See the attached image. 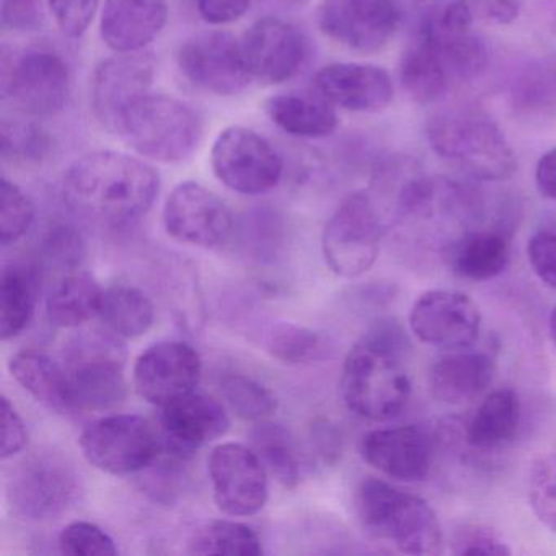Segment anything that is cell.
Returning <instances> with one entry per match:
<instances>
[{"mask_svg":"<svg viewBox=\"0 0 556 556\" xmlns=\"http://www.w3.org/2000/svg\"><path fill=\"white\" fill-rule=\"evenodd\" d=\"M161 191L154 167L122 154L100 151L84 155L64 177L63 193L76 213L122 226L146 216Z\"/></svg>","mask_w":556,"mask_h":556,"instance_id":"obj_1","label":"cell"},{"mask_svg":"<svg viewBox=\"0 0 556 556\" xmlns=\"http://www.w3.org/2000/svg\"><path fill=\"white\" fill-rule=\"evenodd\" d=\"M405 333L392 320L377 321L351 348L341 374V395L350 412L386 422L406 408L412 380L403 366Z\"/></svg>","mask_w":556,"mask_h":556,"instance_id":"obj_2","label":"cell"},{"mask_svg":"<svg viewBox=\"0 0 556 556\" xmlns=\"http://www.w3.org/2000/svg\"><path fill=\"white\" fill-rule=\"evenodd\" d=\"M426 136L439 157L457 165L468 177L503 181L517 168L516 155L500 126L473 109H454L432 116Z\"/></svg>","mask_w":556,"mask_h":556,"instance_id":"obj_3","label":"cell"},{"mask_svg":"<svg viewBox=\"0 0 556 556\" xmlns=\"http://www.w3.org/2000/svg\"><path fill=\"white\" fill-rule=\"evenodd\" d=\"M356 510L367 532L405 555H435L444 545L441 522L428 501L379 478L359 484Z\"/></svg>","mask_w":556,"mask_h":556,"instance_id":"obj_4","label":"cell"},{"mask_svg":"<svg viewBox=\"0 0 556 556\" xmlns=\"http://www.w3.org/2000/svg\"><path fill=\"white\" fill-rule=\"evenodd\" d=\"M63 364L76 412H106L126 399L125 346L106 328L74 337L64 350Z\"/></svg>","mask_w":556,"mask_h":556,"instance_id":"obj_5","label":"cell"},{"mask_svg":"<svg viewBox=\"0 0 556 556\" xmlns=\"http://www.w3.org/2000/svg\"><path fill=\"white\" fill-rule=\"evenodd\" d=\"M119 136L142 157L161 164H180L197 151L203 125L187 103L148 93L129 110Z\"/></svg>","mask_w":556,"mask_h":556,"instance_id":"obj_6","label":"cell"},{"mask_svg":"<svg viewBox=\"0 0 556 556\" xmlns=\"http://www.w3.org/2000/svg\"><path fill=\"white\" fill-rule=\"evenodd\" d=\"M383 217L366 191L348 194L321 236L325 262L341 278H357L372 268L380 252Z\"/></svg>","mask_w":556,"mask_h":556,"instance_id":"obj_7","label":"cell"},{"mask_svg":"<svg viewBox=\"0 0 556 556\" xmlns=\"http://www.w3.org/2000/svg\"><path fill=\"white\" fill-rule=\"evenodd\" d=\"M80 451L97 470L128 477L151 467L162 451L161 432L138 415H110L86 426Z\"/></svg>","mask_w":556,"mask_h":556,"instance_id":"obj_8","label":"cell"},{"mask_svg":"<svg viewBox=\"0 0 556 556\" xmlns=\"http://www.w3.org/2000/svg\"><path fill=\"white\" fill-rule=\"evenodd\" d=\"M74 465L56 452H41L21 462L9 478L8 497L22 519H56L74 506L80 480Z\"/></svg>","mask_w":556,"mask_h":556,"instance_id":"obj_9","label":"cell"},{"mask_svg":"<svg viewBox=\"0 0 556 556\" xmlns=\"http://www.w3.org/2000/svg\"><path fill=\"white\" fill-rule=\"evenodd\" d=\"M211 165L224 187L245 197L275 190L285 174L279 152L258 132L243 126L220 131L211 151Z\"/></svg>","mask_w":556,"mask_h":556,"instance_id":"obj_10","label":"cell"},{"mask_svg":"<svg viewBox=\"0 0 556 556\" xmlns=\"http://www.w3.org/2000/svg\"><path fill=\"white\" fill-rule=\"evenodd\" d=\"M408 4V0H321L318 27L341 47L377 53L399 34Z\"/></svg>","mask_w":556,"mask_h":556,"instance_id":"obj_11","label":"cell"},{"mask_svg":"<svg viewBox=\"0 0 556 556\" xmlns=\"http://www.w3.org/2000/svg\"><path fill=\"white\" fill-rule=\"evenodd\" d=\"M2 92L27 115H58L70 102V66L54 51L27 50L4 67Z\"/></svg>","mask_w":556,"mask_h":556,"instance_id":"obj_12","label":"cell"},{"mask_svg":"<svg viewBox=\"0 0 556 556\" xmlns=\"http://www.w3.org/2000/svg\"><path fill=\"white\" fill-rule=\"evenodd\" d=\"M164 227L184 245L213 250L229 242L236 220L223 198L197 181H184L165 201Z\"/></svg>","mask_w":556,"mask_h":556,"instance_id":"obj_13","label":"cell"},{"mask_svg":"<svg viewBox=\"0 0 556 556\" xmlns=\"http://www.w3.org/2000/svg\"><path fill=\"white\" fill-rule=\"evenodd\" d=\"M207 468L214 501L227 516H255L268 503V470L255 448L224 442L211 452Z\"/></svg>","mask_w":556,"mask_h":556,"instance_id":"obj_14","label":"cell"},{"mask_svg":"<svg viewBox=\"0 0 556 556\" xmlns=\"http://www.w3.org/2000/svg\"><path fill=\"white\" fill-rule=\"evenodd\" d=\"M178 66L193 86L216 96H236L253 79L242 41L227 31H206L187 40L178 51Z\"/></svg>","mask_w":556,"mask_h":556,"instance_id":"obj_15","label":"cell"},{"mask_svg":"<svg viewBox=\"0 0 556 556\" xmlns=\"http://www.w3.org/2000/svg\"><path fill=\"white\" fill-rule=\"evenodd\" d=\"M155 60L148 51L116 53L102 61L92 79V109L103 128L119 135L129 110L148 96Z\"/></svg>","mask_w":556,"mask_h":556,"instance_id":"obj_16","label":"cell"},{"mask_svg":"<svg viewBox=\"0 0 556 556\" xmlns=\"http://www.w3.org/2000/svg\"><path fill=\"white\" fill-rule=\"evenodd\" d=\"M409 328L421 343L441 350H468L481 330L478 305L454 289H431L409 312Z\"/></svg>","mask_w":556,"mask_h":556,"instance_id":"obj_17","label":"cell"},{"mask_svg":"<svg viewBox=\"0 0 556 556\" xmlns=\"http://www.w3.org/2000/svg\"><path fill=\"white\" fill-rule=\"evenodd\" d=\"M159 426L161 452L190 460L203 445L227 434L230 418L219 400L191 392L161 406Z\"/></svg>","mask_w":556,"mask_h":556,"instance_id":"obj_18","label":"cell"},{"mask_svg":"<svg viewBox=\"0 0 556 556\" xmlns=\"http://www.w3.org/2000/svg\"><path fill=\"white\" fill-rule=\"evenodd\" d=\"M203 374L198 351L185 341H161L136 359L132 382L141 399L161 406L194 392Z\"/></svg>","mask_w":556,"mask_h":556,"instance_id":"obj_19","label":"cell"},{"mask_svg":"<svg viewBox=\"0 0 556 556\" xmlns=\"http://www.w3.org/2000/svg\"><path fill=\"white\" fill-rule=\"evenodd\" d=\"M242 48L253 79L268 86L292 79L307 54L304 35L294 25L275 17L255 22L243 37Z\"/></svg>","mask_w":556,"mask_h":556,"instance_id":"obj_20","label":"cell"},{"mask_svg":"<svg viewBox=\"0 0 556 556\" xmlns=\"http://www.w3.org/2000/svg\"><path fill=\"white\" fill-rule=\"evenodd\" d=\"M364 460L386 477L422 481L432 468V442L418 426H395L367 432L361 441Z\"/></svg>","mask_w":556,"mask_h":556,"instance_id":"obj_21","label":"cell"},{"mask_svg":"<svg viewBox=\"0 0 556 556\" xmlns=\"http://www.w3.org/2000/svg\"><path fill=\"white\" fill-rule=\"evenodd\" d=\"M314 92L337 109L376 113L392 103V79L386 71L369 64L337 63L315 74Z\"/></svg>","mask_w":556,"mask_h":556,"instance_id":"obj_22","label":"cell"},{"mask_svg":"<svg viewBox=\"0 0 556 556\" xmlns=\"http://www.w3.org/2000/svg\"><path fill=\"white\" fill-rule=\"evenodd\" d=\"M167 21V0H105L100 35L115 53H136L154 41Z\"/></svg>","mask_w":556,"mask_h":556,"instance_id":"obj_23","label":"cell"},{"mask_svg":"<svg viewBox=\"0 0 556 556\" xmlns=\"http://www.w3.org/2000/svg\"><path fill=\"white\" fill-rule=\"evenodd\" d=\"M493 377L490 354L457 350L435 361L429 372V389L438 402L464 405L486 392Z\"/></svg>","mask_w":556,"mask_h":556,"instance_id":"obj_24","label":"cell"},{"mask_svg":"<svg viewBox=\"0 0 556 556\" xmlns=\"http://www.w3.org/2000/svg\"><path fill=\"white\" fill-rule=\"evenodd\" d=\"M522 421V406L514 390L500 389L484 396L464 429L465 444L480 454L507 447Z\"/></svg>","mask_w":556,"mask_h":556,"instance_id":"obj_25","label":"cell"},{"mask_svg":"<svg viewBox=\"0 0 556 556\" xmlns=\"http://www.w3.org/2000/svg\"><path fill=\"white\" fill-rule=\"evenodd\" d=\"M9 370L25 392L51 412L76 413L70 377L61 361L41 351H18L9 361Z\"/></svg>","mask_w":556,"mask_h":556,"instance_id":"obj_26","label":"cell"},{"mask_svg":"<svg viewBox=\"0 0 556 556\" xmlns=\"http://www.w3.org/2000/svg\"><path fill=\"white\" fill-rule=\"evenodd\" d=\"M445 262L460 278L490 281L503 275L509 266V239L500 229L470 230L447 247Z\"/></svg>","mask_w":556,"mask_h":556,"instance_id":"obj_27","label":"cell"},{"mask_svg":"<svg viewBox=\"0 0 556 556\" xmlns=\"http://www.w3.org/2000/svg\"><path fill=\"white\" fill-rule=\"evenodd\" d=\"M269 119L294 138L320 139L338 128L337 106L314 93H281L265 105Z\"/></svg>","mask_w":556,"mask_h":556,"instance_id":"obj_28","label":"cell"},{"mask_svg":"<svg viewBox=\"0 0 556 556\" xmlns=\"http://www.w3.org/2000/svg\"><path fill=\"white\" fill-rule=\"evenodd\" d=\"M400 84L413 102L429 105L447 93L452 80L434 45L416 31L400 61Z\"/></svg>","mask_w":556,"mask_h":556,"instance_id":"obj_29","label":"cell"},{"mask_svg":"<svg viewBox=\"0 0 556 556\" xmlns=\"http://www.w3.org/2000/svg\"><path fill=\"white\" fill-rule=\"evenodd\" d=\"M103 288L90 273H67L47 299V317L53 327L79 328L99 317Z\"/></svg>","mask_w":556,"mask_h":556,"instance_id":"obj_30","label":"cell"},{"mask_svg":"<svg viewBox=\"0 0 556 556\" xmlns=\"http://www.w3.org/2000/svg\"><path fill=\"white\" fill-rule=\"evenodd\" d=\"M99 318L106 330L122 340H136L151 330L155 308L149 295L129 285H113L103 289Z\"/></svg>","mask_w":556,"mask_h":556,"instance_id":"obj_31","label":"cell"},{"mask_svg":"<svg viewBox=\"0 0 556 556\" xmlns=\"http://www.w3.org/2000/svg\"><path fill=\"white\" fill-rule=\"evenodd\" d=\"M38 298L35 269L12 265L2 271L0 286V337L14 340L30 325Z\"/></svg>","mask_w":556,"mask_h":556,"instance_id":"obj_32","label":"cell"},{"mask_svg":"<svg viewBox=\"0 0 556 556\" xmlns=\"http://www.w3.org/2000/svg\"><path fill=\"white\" fill-rule=\"evenodd\" d=\"M260 338L263 350L288 366L317 363L330 353V343L324 334L292 321H271Z\"/></svg>","mask_w":556,"mask_h":556,"instance_id":"obj_33","label":"cell"},{"mask_svg":"<svg viewBox=\"0 0 556 556\" xmlns=\"http://www.w3.org/2000/svg\"><path fill=\"white\" fill-rule=\"evenodd\" d=\"M510 103L520 115L556 116V58L532 61L510 86Z\"/></svg>","mask_w":556,"mask_h":556,"instance_id":"obj_34","label":"cell"},{"mask_svg":"<svg viewBox=\"0 0 556 556\" xmlns=\"http://www.w3.org/2000/svg\"><path fill=\"white\" fill-rule=\"evenodd\" d=\"M188 553L191 555H263L262 540L258 533L237 520H211L191 533L188 540Z\"/></svg>","mask_w":556,"mask_h":556,"instance_id":"obj_35","label":"cell"},{"mask_svg":"<svg viewBox=\"0 0 556 556\" xmlns=\"http://www.w3.org/2000/svg\"><path fill=\"white\" fill-rule=\"evenodd\" d=\"M252 442L268 473L282 486H298L302 475L301 460L294 442L285 428L266 421L258 422L252 431Z\"/></svg>","mask_w":556,"mask_h":556,"instance_id":"obj_36","label":"cell"},{"mask_svg":"<svg viewBox=\"0 0 556 556\" xmlns=\"http://www.w3.org/2000/svg\"><path fill=\"white\" fill-rule=\"evenodd\" d=\"M426 38L438 50L452 83L454 80H457V83H471V80L483 76L484 71L488 70L490 53H488L486 45L480 38L475 37L471 31L457 35V37Z\"/></svg>","mask_w":556,"mask_h":556,"instance_id":"obj_37","label":"cell"},{"mask_svg":"<svg viewBox=\"0 0 556 556\" xmlns=\"http://www.w3.org/2000/svg\"><path fill=\"white\" fill-rule=\"evenodd\" d=\"M224 402L245 421L263 422L278 409V402L268 387L252 377L233 374L227 376L220 386Z\"/></svg>","mask_w":556,"mask_h":556,"instance_id":"obj_38","label":"cell"},{"mask_svg":"<svg viewBox=\"0 0 556 556\" xmlns=\"http://www.w3.org/2000/svg\"><path fill=\"white\" fill-rule=\"evenodd\" d=\"M35 204L27 193L9 178L0 181V242L17 243L34 226Z\"/></svg>","mask_w":556,"mask_h":556,"instance_id":"obj_39","label":"cell"},{"mask_svg":"<svg viewBox=\"0 0 556 556\" xmlns=\"http://www.w3.org/2000/svg\"><path fill=\"white\" fill-rule=\"evenodd\" d=\"M51 142L47 132L31 123L9 122L0 125V149L4 161L31 164L40 162L50 152Z\"/></svg>","mask_w":556,"mask_h":556,"instance_id":"obj_40","label":"cell"},{"mask_svg":"<svg viewBox=\"0 0 556 556\" xmlns=\"http://www.w3.org/2000/svg\"><path fill=\"white\" fill-rule=\"evenodd\" d=\"M473 15L468 0H432L421 15L418 31L429 38L457 37L471 31Z\"/></svg>","mask_w":556,"mask_h":556,"instance_id":"obj_41","label":"cell"},{"mask_svg":"<svg viewBox=\"0 0 556 556\" xmlns=\"http://www.w3.org/2000/svg\"><path fill=\"white\" fill-rule=\"evenodd\" d=\"M529 503L539 522L556 533V454L536 458L529 473Z\"/></svg>","mask_w":556,"mask_h":556,"instance_id":"obj_42","label":"cell"},{"mask_svg":"<svg viewBox=\"0 0 556 556\" xmlns=\"http://www.w3.org/2000/svg\"><path fill=\"white\" fill-rule=\"evenodd\" d=\"M61 553L71 556H116L115 540L97 523L76 520L60 533Z\"/></svg>","mask_w":556,"mask_h":556,"instance_id":"obj_43","label":"cell"},{"mask_svg":"<svg viewBox=\"0 0 556 556\" xmlns=\"http://www.w3.org/2000/svg\"><path fill=\"white\" fill-rule=\"evenodd\" d=\"M45 263L50 268L73 273L79 268L86 256V242L74 227L60 224L51 227L41 242Z\"/></svg>","mask_w":556,"mask_h":556,"instance_id":"obj_44","label":"cell"},{"mask_svg":"<svg viewBox=\"0 0 556 556\" xmlns=\"http://www.w3.org/2000/svg\"><path fill=\"white\" fill-rule=\"evenodd\" d=\"M451 552L457 556H507L513 549L506 540L490 527L471 523L455 530L451 540Z\"/></svg>","mask_w":556,"mask_h":556,"instance_id":"obj_45","label":"cell"},{"mask_svg":"<svg viewBox=\"0 0 556 556\" xmlns=\"http://www.w3.org/2000/svg\"><path fill=\"white\" fill-rule=\"evenodd\" d=\"M58 27L66 37L80 38L92 24L100 0H48Z\"/></svg>","mask_w":556,"mask_h":556,"instance_id":"obj_46","label":"cell"},{"mask_svg":"<svg viewBox=\"0 0 556 556\" xmlns=\"http://www.w3.org/2000/svg\"><path fill=\"white\" fill-rule=\"evenodd\" d=\"M527 256L536 278L556 291V232L540 230L527 245Z\"/></svg>","mask_w":556,"mask_h":556,"instance_id":"obj_47","label":"cell"},{"mask_svg":"<svg viewBox=\"0 0 556 556\" xmlns=\"http://www.w3.org/2000/svg\"><path fill=\"white\" fill-rule=\"evenodd\" d=\"M28 444V429L8 396L2 395V460L21 454Z\"/></svg>","mask_w":556,"mask_h":556,"instance_id":"obj_48","label":"cell"},{"mask_svg":"<svg viewBox=\"0 0 556 556\" xmlns=\"http://www.w3.org/2000/svg\"><path fill=\"white\" fill-rule=\"evenodd\" d=\"M43 24L41 0H2V25L12 30H37Z\"/></svg>","mask_w":556,"mask_h":556,"instance_id":"obj_49","label":"cell"},{"mask_svg":"<svg viewBox=\"0 0 556 556\" xmlns=\"http://www.w3.org/2000/svg\"><path fill=\"white\" fill-rule=\"evenodd\" d=\"M201 18L211 25H229L249 11L252 0H197Z\"/></svg>","mask_w":556,"mask_h":556,"instance_id":"obj_50","label":"cell"},{"mask_svg":"<svg viewBox=\"0 0 556 556\" xmlns=\"http://www.w3.org/2000/svg\"><path fill=\"white\" fill-rule=\"evenodd\" d=\"M526 0H471L473 11L493 24L506 25L519 17Z\"/></svg>","mask_w":556,"mask_h":556,"instance_id":"obj_51","label":"cell"},{"mask_svg":"<svg viewBox=\"0 0 556 556\" xmlns=\"http://www.w3.org/2000/svg\"><path fill=\"white\" fill-rule=\"evenodd\" d=\"M535 184L540 194L556 201V148L543 154L536 164Z\"/></svg>","mask_w":556,"mask_h":556,"instance_id":"obj_52","label":"cell"},{"mask_svg":"<svg viewBox=\"0 0 556 556\" xmlns=\"http://www.w3.org/2000/svg\"><path fill=\"white\" fill-rule=\"evenodd\" d=\"M315 438L320 444V454L324 455L325 460H334L340 455L341 438L330 425L321 426Z\"/></svg>","mask_w":556,"mask_h":556,"instance_id":"obj_53","label":"cell"},{"mask_svg":"<svg viewBox=\"0 0 556 556\" xmlns=\"http://www.w3.org/2000/svg\"><path fill=\"white\" fill-rule=\"evenodd\" d=\"M265 2L279 9H295L307 4L308 0H265Z\"/></svg>","mask_w":556,"mask_h":556,"instance_id":"obj_54","label":"cell"},{"mask_svg":"<svg viewBox=\"0 0 556 556\" xmlns=\"http://www.w3.org/2000/svg\"><path fill=\"white\" fill-rule=\"evenodd\" d=\"M548 327L553 344H555L556 348V307H553L552 314H549Z\"/></svg>","mask_w":556,"mask_h":556,"instance_id":"obj_55","label":"cell"}]
</instances>
